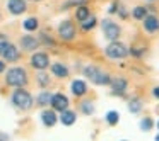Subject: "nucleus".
<instances>
[{
    "label": "nucleus",
    "instance_id": "obj_1",
    "mask_svg": "<svg viewBox=\"0 0 159 141\" xmlns=\"http://www.w3.org/2000/svg\"><path fill=\"white\" fill-rule=\"evenodd\" d=\"M5 82H7V85H11V87H17V89H21V87H24L26 83H28V75H26V72L22 68L16 66V68H11L7 72V75H5Z\"/></svg>",
    "mask_w": 159,
    "mask_h": 141
},
{
    "label": "nucleus",
    "instance_id": "obj_2",
    "mask_svg": "<svg viewBox=\"0 0 159 141\" xmlns=\"http://www.w3.org/2000/svg\"><path fill=\"white\" fill-rule=\"evenodd\" d=\"M84 75H86L91 82L96 83V85H110V82H111L110 75L101 72L98 66H86V68H84Z\"/></svg>",
    "mask_w": 159,
    "mask_h": 141
},
{
    "label": "nucleus",
    "instance_id": "obj_3",
    "mask_svg": "<svg viewBox=\"0 0 159 141\" xmlns=\"http://www.w3.org/2000/svg\"><path fill=\"white\" fill-rule=\"evenodd\" d=\"M104 53H106V56L110 60H123L128 56L127 46H125L123 43H118V41H111L110 44L106 46Z\"/></svg>",
    "mask_w": 159,
    "mask_h": 141
},
{
    "label": "nucleus",
    "instance_id": "obj_4",
    "mask_svg": "<svg viewBox=\"0 0 159 141\" xmlns=\"http://www.w3.org/2000/svg\"><path fill=\"white\" fill-rule=\"evenodd\" d=\"M12 102H14V106L19 107V109L28 110L29 107L33 106V97L29 92H26V90H22V89H17L12 93Z\"/></svg>",
    "mask_w": 159,
    "mask_h": 141
},
{
    "label": "nucleus",
    "instance_id": "obj_5",
    "mask_svg": "<svg viewBox=\"0 0 159 141\" xmlns=\"http://www.w3.org/2000/svg\"><path fill=\"white\" fill-rule=\"evenodd\" d=\"M103 34H104L106 39L115 41V39H118V36L121 34V29H120V26H118L116 22L106 19V21H103Z\"/></svg>",
    "mask_w": 159,
    "mask_h": 141
},
{
    "label": "nucleus",
    "instance_id": "obj_6",
    "mask_svg": "<svg viewBox=\"0 0 159 141\" xmlns=\"http://www.w3.org/2000/svg\"><path fill=\"white\" fill-rule=\"evenodd\" d=\"M58 36L63 41H72L75 36V27H74L72 21H63L58 26Z\"/></svg>",
    "mask_w": 159,
    "mask_h": 141
},
{
    "label": "nucleus",
    "instance_id": "obj_7",
    "mask_svg": "<svg viewBox=\"0 0 159 141\" xmlns=\"http://www.w3.org/2000/svg\"><path fill=\"white\" fill-rule=\"evenodd\" d=\"M31 65H33V68L43 72V70L48 68V65H50L48 55H46V53H34V55H33V58H31Z\"/></svg>",
    "mask_w": 159,
    "mask_h": 141
},
{
    "label": "nucleus",
    "instance_id": "obj_8",
    "mask_svg": "<svg viewBox=\"0 0 159 141\" xmlns=\"http://www.w3.org/2000/svg\"><path fill=\"white\" fill-rule=\"evenodd\" d=\"M50 104H52V107L55 110H65L67 107H69V99H67L63 93H55V95H52V100H50Z\"/></svg>",
    "mask_w": 159,
    "mask_h": 141
},
{
    "label": "nucleus",
    "instance_id": "obj_9",
    "mask_svg": "<svg viewBox=\"0 0 159 141\" xmlns=\"http://www.w3.org/2000/svg\"><path fill=\"white\" fill-rule=\"evenodd\" d=\"M7 9L12 15H21L22 12H26V0H9Z\"/></svg>",
    "mask_w": 159,
    "mask_h": 141
},
{
    "label": "nucleus",
    "instance_id": "obj_10",
    "mask_svg": "<svg viewBox=\"0 0 159 141\" xmlns=\"http://www.w3.org/2000/svg\"><path fill=\"white\" fill-rule=\"evenodd\" d=\"M110 85H111V93H113V95H123L128 83L125 78H115L110 82Z\"/></svg>",
    "mask_w": 159,
    "mask_h": 141
},
{
    "label": "nucleus",
    "instance_id": "obj_11",
    "mask_svg": "<svg viewBox=\"0 0 159 141\" xmlns=\"http://www.w3.org/2000/svg\"><path fill=\"white\" fill-rule=\"evenodd\" d=\"M142 21H144V31H147V32L159 31V19L156 15H145Z\"/></svg>",
    "mask_w": 159,
    "mask_h": 141
},
{
    "label": "nucleus",
    "instance_id": "obj_12",
    "mask_svg": "<svg viewBox=\"0 0 159 141\" xmlns=\"http://www.w3.org/2000/svg\"><path fill=\"white\" fill-rule=\"evenodd\" d=\"M0 55L4 56V60H7V61H17V60H19V51H17V48H16L14 44H11V43L5 46L4 51L0 53Z\"/></svg>",
    "mask_w": 159,
    "mask_h": 141
},
{
    "label": "nucleus",
    "instance_id": "obj_13",
    "mask_svg": "<svg viewBox=\"0 0 159 141\" xmlns=\"http://www.w3.org/2000/svg\"><path fill=\"white\" fill-rule=\"evenodd\" d=\"M70 90H72V93L75 97H82L87 92V85L84 80H74L72 85H70Z\"/></svg>",
    "mask_w": 159,
    "mask_h": 141
},
{
    "label": "nucleus",
    "instance_id": "obj_14",
    "mask_svg": "<svg viewBox=\"0 0 159 141\" xmlns=\"http://www.w3.org/2000/svg\"><path fill=\"white\" fill-rule=\"evenodd\" d=\"M39 44V41L36 38H33V36H24V38L21 39V46L22 49H26V51H33V49H36Z\"/></svg>",
    "mask_w": 159,
    "mask_h": 141
},
{
    "label": "nucleus",
    "instance_id": "obj_15",
    "mask_svg": "<svg viewBox=\"0 0 159 141\" xmlns=\"http://www.w3.org/2000/svg\"><path fill=\"white\" fill-rule=\"evenodd\" d=\"M75 112L74 110H69V109H65V110H62V116H60V122L63 124V126H72L74 122H75Z\"/></svg>",
    "mask_w": 159,
    "mask_h": 141
},
{
    "label": "nucleus",
    "instance_id": "obj_16",
    "mask_svg": "<svg viewBox=\"0 0 159 141\" xmlns=\"http://www.w3.org/2000/svg\"><path fill=\"white\" fill-rule=\"evenodd\" d=\"M41 121H43V124L48 126V127L55 126V122H57L55 112H53V110H43V112H41Z\"/></svg>",
    "mask_w": 159,
    "mask_h": 141
},
{
    "label": "nucleus",
    "instance_id": "obj_17",
    "mask_svg": "<svg viewBox=\"0 0 159 141\" xmlns=\"http://www.w3.org/2000/svg\"><path fill=\"white\" fill-rule=\"evenodd\" d=\"M52 73L55 77H58V78H65V77L69 75V68H67L65 65H62V63H55V65L52 66Z\"/></svg>",
    "mask_w": 159,
    "mask_h": 141
},
{
    "label": "nucleus",
    "instance_id": "obj_18",
    "mask_svg": "<svg viewBox=\"0 0 159 141\" xmlns=\"http://www.w3.org/2000/svg\"><path fill=\"white\" fill-rule=\"evenodd\" d=\"M89 15H91V10L86 7V5H80V7L75 9V19H77V21L82 22V21H86Z\"/></svg>",
    "mask_w": 159,
    "mask_h": 141
},
{
    "label": "nucleus",
    "instance_id": "obj_19",
    "mask_svg": "<svg viewBox=\"0 0 159 141\" xmlns=\"http://www.w3.org/2000/svg\"><path fill=\"white\" fill-rule=\"evenodd\" d=\"M22 27H24L28 32L36 31V29H38V19H36V17H29V19H26L24 24H22Z\"/></svg>",
    "mask_w": 159,
    "mask_h": 141
},
{
    "label": "nucleus",
    "instance_id": "obj_20",
    "mask_svg": "<svg viewBox=\"0 0 159 141\" xmlns=\"http://www.w3.org/2000/svg\"><path fill=\"white\" fill-rule=\"evenodd\" d=\"M145 14H147V9L142 7V5H139V7H135L134 10H132V17L137 19V21H142V19L145 17Z\"/></svg>",
    "mask_w": 159,
    "mask_h": 141
},
{
    "label": "nucleus",
    "instance_id": "obj_21",
    "mask_svg": "<svg viewBox=\"0 0 159 141\" xmlns=\"http://www.w3.org/2000/svg\"><path fill=\"white\" fill-rule=\"evenodd\" d=\"M142 109V102L139 99H132L130 102H128V110H130L132 114H139Z\"/></svg>",
    "mask_w": 159,
    "mask_h": 141
},
{
    "label": "nucleus",
    "instance_id": "obj_22",
    "mask_svg": "<svg viewBox=\"0 0 159 141\" xmlns=\"http://www.w3.org/2000/svg\"><path fill=\"white\" fill-rule=\"evenodd\" d=\"M118 121H120V114H118L116 110H110V112L106 114V122L110 124V126L118 124Z\"/></svg>",
    "mask_w": 159,
    "mask_h": 141
},
{
    "label": "nucleus",
    "instance_id": "obj_23",
    "mask_svg": "<svg viewBox=\"0 0 159 141\" xmlns=\"http://www.w3.org/2000/svg\"><path fill=\"white\" fill-rule=\"evenodd\" d=\"M96 22H98V19L94 17V15H89L86 21H82V31H91V29L96 26Z\"/></svg>",
    "mask_w": 159,
    "mask_h": 141
},
{
    "label": "nucleus",
    "instance_id": "obj_24",
    "mask_svg": "<svg viewBox=\"0 0 159 141\" xmlns=\"http://www.w3.org/2000/svg\"><path fill=\"white\" fill-rule=\"evenodd\" d=\"M50 100H52V93L48 92H41L38 97V104L39 106H46V104H50Z\"/></svg>",
    "mask_w": 159,
    "mask_h": 141
},
{
    "label": "nucleus",
    "instance_id": "obj_25",
    "mask_svg": "<svg viewBox=\"0 0 159 141\" xmlns=\"http://www.w3.org/2000/svg\"><path fill=\"white\" fill-rule=\"evenodd\" d=\"M152 126H154V122H152L151 117H144V119L140 121V129L142 131H151Z\"/></svg>",
    "mask_w": 159,
    "mask_h": 141
},
{
    "label": "nucleus",
    "instance_id": "obj_26",
    "mask_svg": "<svg viewBox=\"0 0 159 141\" xmlns=\"http://www.w3.org/2000/svg\"><path fill=\"white\" fill-rule=\"evenodd\" d=\"M80 109H82V112L87 114V116L94 112V106L91 102H82V104H80Z\"/></svg>",
    "mask_w": 159,
    "mask_h": 141
},
{
    "label": "nucleus",
    "instance_id": "obj_27",
    "mask_svg": "<svg viewBox=\"0 0 159 141\" xmlns=\"http://www.w3.org/2000/svg\"><path fill=\"white\" fill-rule=\"evenodd\" d=\"M38 82H39V85H41V87H46L50 83V77L46 75V73H39V75H38Z\"/></svg>",
    "mask_w": 159,
    "mask_h": 141
},
{
    "label": "nucleus",
    "instance_id": "obj_28",
    "mask_svg": "<svg viewBox=\"0 0 159 141\" xmlns=\"http://www.w3.org/2000/svg\"><path fill=\"white\" fill-rule=\"evenodd\" d=\"M144 53H145V49H144V48H140V49L132 48V49H130V55H132V56H137V58H139V56H142Z\"/></svg>",
    "mask_w": 159,
    "mask_h": 141
},
{
    "label": "nucleus",
    "instance_id": "obj_29",
    "mask_svg": "<svg viewBox=\"0 0 159 141\" xmlns=\"http://www.w3.org/2000/svg\"><path fill=\"white\" fill-rule=\"evenodd\" d=\"M116 9H118V2H115V4H113V5H111V7H110V14H113V12L116 10Z\"/></svg>",
    "mask_w": 159,
    "mask_h": 141
},
{
    "label": "nucleus",
    "instance_id": "obj_30",
    "mask_svg": "<svg viewBox=\"0 0 159 141\" xmlns=\"http://www.w3.org/2000/svg\"><path fill=\"white\" fill-rule=\"evenodd\" d=\"M152 95H154L156 99H159V87H156V89L152 90Z\"/></svg>",
    "mask_w": 159,
    "mask_h": 141
},
{
    "label": "nucleus",
    "instance_id": "obj_31",
    "mask_svg": "<svg viewBox=\"0 0 159 141\" xmlns=\"http://www.w3.org/2000/svg\"><path fill=\"white\" fill-rule=\"evenodd\" d=\"M0 141H9V136H7V134H2V133H0Z\"/></svg>",
    "mask_w": 159,
    "mask_h": 141
},
{
    "label": "nucleus",
    "instance_id": "obj_32",
    "mask_svg": "<svg viewBox=\"0 0 159 141\" xmlns=\"http://www.w3.org/2000/svg\"><path fill=\"white\" fill-rule=\"evenodd\" d=\"M4 68H5V65H4V61H0V73L4 72Z\"/></svg>",
    "mask_w": 159,
    "mask_h": 141
},
{
    "label": "nucleus",
    "instance_id": "obj_33",
    "mask_svg": "<svg viewBox=\"0 0 159 141\" xmlns=\"http://www.w3.org/2000/svg\"><path fill=\"white\" fill-rule=\"evenodd\" d=\"M156 141H159V134H157V136H156Z\"/></svg>",
    "mask_w": 159,
    "mask_h": 141
},
{
    "label": "nucleus",
    "instance_id": "obj_34",
    "mask_svg": "<svg viewBox=\"0 0 159 141\" xmlns=\"http://www.w3.org/2000/svg\"><path fill=\"white\" fill-rule=\"evenodd\" d=\"M157 127H159V121H157Z\"/></svg>",
    "mask_w": 159,
    "mask_h": 141
},
{
    "label": "nucleus",
    "instance_id": "obj_35",
    "mask_svg": "<svg viewBox=\"0 0 159 141\" xmlns=\"http://www.w3.org/2000/svg\"><path fill=\"white\" fill-rule=\"evenodd\" d=\"M149 2H154V0H149Z\"/></svg>",
    "mask_w": 159,
    "mask_h": 141
},
{
    "label": "nucleus",
    "instance_id": "obj_36",
    "mask_svg": "<svg viewBox=\"0 0 159 141\" xmlns=\"http://www.w3.org/2000/svg\"><path fill=\"white\" fill-rule=\"evenodd\" d=\"M34 2H39V0H34Z\"/></svg>",
    "mask_w": 159,
    "mask_h": 141
}]
</instances>
